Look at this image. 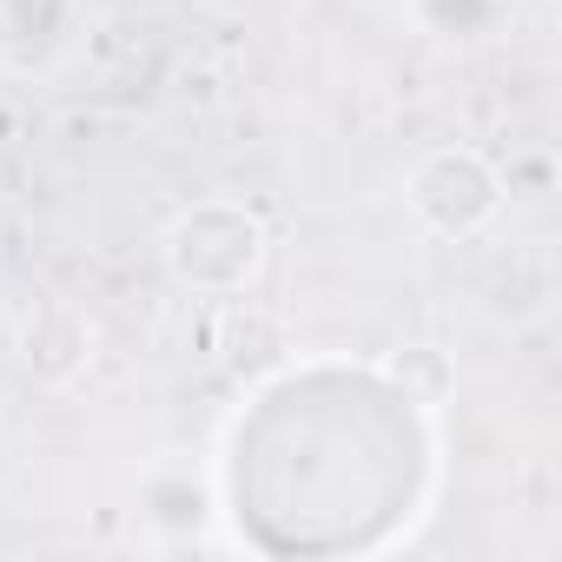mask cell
<instances>
[{
  "instance_id": "cell-2",
  "label": "cell",
  "mask_w": 562,
  "mask_h": 562,
  "mask_svg": "<svg viewBox=\"0 0 562 562\" xmlns=\"http://www.w3.org/2000/svg\"><path fill=\"white\" fill-rule=\"evenodd\" d=\"M503 199H509V186H503V172L490 166V153L457 146V139L417 153L411 172H404V205H411V218H417L430 238H450V245L483 238V232L503 218Z\"/></svg>"
},
{
  "instance_id": "cell-1",
  "label": "cell",
  "mask_w": 562,
  "mask_h": 562,
  "mask_svg": "<svg viewBox=\"0 0 562 562\" xmlns=\"http://www.w3.org/2000/svg\"><path fill=\"white\" fill-rule=\"evenodd\" d=\"M166 278L192 299H238L258 285V271L271 258V232L245 199H199L186 205L166 238H159Z\"/></svg>"
},
{
  "instance_id": "cell-5",
  "label": "cell",
  "mask_w": 562,
  "mask_h": 562,
  "mask_svg": "<svg viewBox=\"0 0 562 562\" xmlns=\"http://www.w3.org/2000/svg\"><path fill=\"white\" fill-rule=\"evenodd\" d=\"M80 0H0V60L14 74H47L67 60Z\"/></svg>"
},
{
  "instance_id": "cell-4",
  "label": "cell",
  "mask_w": 562,
  "mask_h": 562,
  "mask_svg": "<svg viewBox=\"0 0 562 562\" xmlns=\"http://www.w3.org/2000/svg\"><path fill=\"white\" fill-rule=\"evenodd\" d=\"M21 364L34 384H74L93 371V318L67 299H47L21 318Z\"/></svg>"
},
{
  "instance_id": "cell-3",
  "label": "cell",
  "mask_w": 562,
  "mask_h": 562,
  "mask_svg": "<svg viewBox=\"0 0 562 562\" xmlns=\"http://www.w3.org/2000/svg\"><path fill=\"white\" fill-rule=\"evenodd\" d=\"M218 509H225L218 483L199 476V470L179 463V457H166V463H153V470L139 476V522H146L159 542H192V549H205Z\"/></svg>"
},
{
  "instance_id": "cell-6",
  "label": "cell",
  "mask_w": 562,
  "mask_h": 562,
  "mask_svg": "<svg viewBox=\"0 0 562 562\" xmlns=\"http://www.w3.org/2000/svg\"><path fill=\"white\" fill-rule=\"evenodd\" d=\"M490 14H496V0H450V14L424 21V34H437V41H476L490 27Z\"/></svg>"
}]
</instances>
